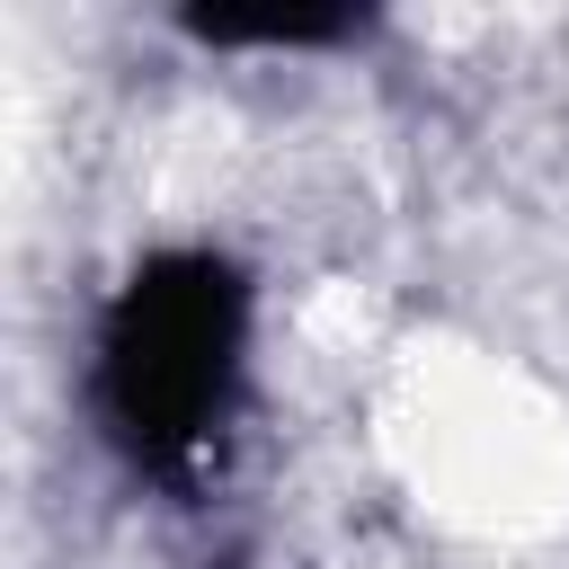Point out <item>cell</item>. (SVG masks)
<instances>
[{
  "instance_id": "6da1fadb",
  "label": "cell",
  "mask_w": 569,
  "mask_h": 569,
  "mask_svg": "<svg viewBox=\"0 0 569 569\" xmlns=\"http://www.w3.org/2000/svg\"><path fill=\"white\" fill-rule=\"evenodd\" d=\"M249 329L258 293L222 249L133 258L89 338V418L133 480L196 498L222 471V445L249 409Z\"/></svg>"
},
{
  "instance_id": "7a4b0ae2",
  "label": "cell",
  "mask_w": 569,
  "mask_h": 569,
  "mask_svg": "<svg viewBox=\"0 0 569 569\" xmlns=\"http://www.w3.org/2000/svg\"><path fill=\"white\" fill-rule=\"evenodd\" d=\"M356 27H365L356 9H196L187 18L196 44H267V53H311V44H338Z\"/></svg>"
}]
</instances>
